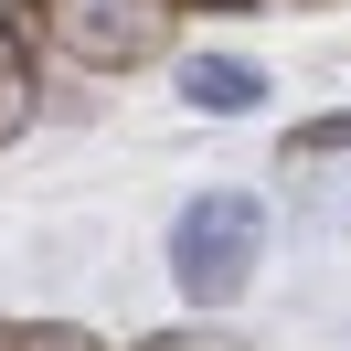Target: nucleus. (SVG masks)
Returning <instances> with one entry per match:
<instances>
[{"instance_id":"f257e3e1","label":"nucleus","mask_w":351,"mask_h":351,"mask_svg":"<svg viewBox=\"0 0 351 351\" xmlns=\"http://www.w3.org/2000/svg\"><path fill=\"white\" fill-rule=\"evenodd\" d=\"M256 266H266V202L256 192H192L171 213V287L202 319H223L256 287Z\"/></svg>"},{"instance_id":"f03ea898","label":"nucleus","mask_w":351,"mask_h":351,"mask_svg":"<svg viewBox=\"0 0 351 351\" xmlns=\"http://www.w3.org/2000/svg\"><path fill=\"white\" fill-rule=\"evenodd\" d=\"M22 11V32L43 53H64L75 75H138L171 53V0H11Z\"/></svg>"},{"instance_id":"7ed1b4c3","label":"nucleus","mask_w":351,"mask_h":351,"mask_svg":"<svg viewBox=\"0 0 351 351\" xmlns=\"http://www.w3.org/2000/svg\"><path fill=\"white\" fill-rule=\"evenodd\" d=\"M171 86H181L192 117H256L266 107V64H256V53H192Z\"/></svg>"},{"instance_id":"20e7f679","label":"nucleus","mask_w":351,"mask_h":351,"mask_svg":"<svg viewBox=\"0 0 351 351\" xmlns=\"http://www.w3.org/2000/svg\"><path fill=\"white\" fill-rule=\"evenodd\" d=\"M32 107H43L32 96V32H22V11H0V149L32 128Z\"/></svg>"},{"instance_id":"39448f33","label":"nucleus","mask_w":351,"mask_h":351,"mask_svg":"<svg viewBox=\"0 0 351 351\" xmlns=\"http://www.w3.org/2000/svg\"><path fill=\"white\" fill-rule=\"evenodd\" d=\"M277 160H287V171H308V160H351V107H330V117H298V128L277 138Z\"/></svg>"},{"instance_id":"423d86ee","label":"nucleus","mask_w":351,"mask_h":351,"mask_svg":"<svg viewBox=\"0 0 351 351\" xmlns=\"http://www.w3.org/2000/svg\"><path fill=\"white\" fill-rule=\"evenodd\" d=\"M0 351H107L86 319H0Z\"/></svg>"},{"instance_id":"0eeeda50","label":"nucleus","mask_w":351,"mask_h":351,"mask_svg":"<svg viewBox=\"0 0 351 351\" xmlns=\"http://www.w3.org/2000/svg\"><path fill=\"white\" fill-rule=\"evenodd\" d=\"M128 351H245L223 319H171V330H149V341H128Z\"/></svg>"},{"instance_id":"6e6552de","label":"nucleus","mask_w":351,"mask_h":351,"mask_svg":"<svg viewBox=\"0 0 351 351\" xmlns=\"http://www.w3.org/2000/svg\"><path fill=\"white\" fill-rule=\"evenodd\" d=\"M171 11H256V0H171Z\"/></svg>"},{"instance_id":"1a4fd4ad","label":"nucleus","mask_w":351,"mask_h":351,"mask_svg":"<svg viewBox=\"0 0 351 351\" xmlns=\"http://www.w3.org/2000/svg\"><path fill=\"white\" fill-rule=\"evenodd\" d=\"M287 11H341V0H287Z\"/></svg>"},{"instance_id":"9d476101","label":"nucleus","mask_w":351,"mask_h":351,"mask_svg":"<svg viewBox=\"0 0 351 351\" xmlns=\"http://www.w3.org/2000/svg\"><path fill=\"white\" fill-rule=\"evenodd\" d=\"M0 11H11V0H0Z\"/></svg>"}]
</instances>
